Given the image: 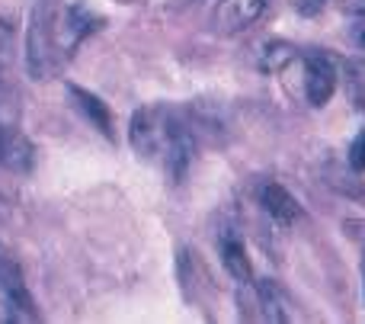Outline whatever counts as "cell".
Instances as JSON below:
<instances>
[{
    "instance_id": "obj_1",
    "label": "cell",
    "mask_w": 365,
    "mask_h": 324,
    "mask_svg": "<svg viewBox=\"0 0 365 324\" xmlns=\"http://www.w3.org/2000/svg\"><path fill=\"white\" fill-rule=\"evenodd\" d=\"M100 26V16L83 4L36 0L26 32V68L32 77H51L68 64L74 49Z\"/></svg>"
},
{
    "instance_id": "obj_2",
    "label": "cell",
    "mask_w": 365,
    "mask_h": 324,
    "mask_svg": "<svg viewBox=\"0 0 365 324\" xmlns=\"http://www.w3.org/2000/svg\"><path fill=\"white\" fill-rule=\"evenodd\" d=\"M128 138L138 158L158 164L173 183L189 173L195 158V132L170 106H145L132 113Z\"/></svg>"
},
{
    "instance_id": "obj_3",
    "label": "cell",
    "mask_w": 365,
    "mask_h": 324,
    "mask_svg": "<svg viewBox=\"0 0 365 324\" xmlns=\"http://www.w3.org/2000/svg\"><path fill=\"white\" fill-rule=\"evenodd\" d=\"M244 286H247V293H240V318L276 321V324L292 321V302L279 289V283L259 280V283H244Z\"/></svg>"
},
{
    "instance_id": "obj_4",
    "label": "cell",
    "mask_w": 365,
    "mask_h": 324,
    "mask_svg": "<svg viewBox=\"0 0 365 324\" xmlns=\"http://www.w3.org/2000/svg\"><path fill=\"white\" fill-rule=\"evenodd\" d=\"M0 295H4L13 321H38V308L29 286H26L23 267L13 257V250H6L4 244H0Z\"/></svg>"
},
{
    "instance_id": "obj_5",
    "label": "cell",
    "mask_w": 365,
    "mask_h": 324,
    "mask_svg": "<svg viewBox=\"0 0 365 324\" xmlns=\"http://www.w3.org/2000/svg\"><path fill=\"white\" fill-rule=\"evenodd\" d=\"M336 81H340V71L330 61V55L324 51L304 55V96L311 106H327L330 96L336 93Z\"/></svg>"
},
{
    "instance_id": "obj_6",
    "label": "cell",
    "mask_w": 365,
    "mask_h": 324,
    "mask_svg": "<svg viewBox=\"0 0 365 324\" xmlns=\"http://www.w3.org/2000/svg\"><path fill=\"white\" fill-rule=\"evenodd\" d=\"M36 164V145L13 122L0 119V171L29 173Z\"/></svg>"
},
{
    "instance_id": "obj_7",
    "label": "cell",
    "mask_w": 365,
    "mask_h": 324,
    "mask_svg": "<svg viewBox=\"0 0 365 324\" xmlns=\"http://www.w3.org/2000/svg\"><path fill=\"white\" fill-rule=\"evenodd\" d=\"M257 199H259V206H263L266 216H269L272 222H279V225H295L298 218H302V206H298V199L292 196L282 183H276V180L259 183Z\"/></svg>"
},
{
    "instance_id": "obj_8",
    "label": "cell",
    "mask_w": 365,
    "mask_h": 324,
    "mask_svg": "<svg viewBox=\"0 0 365 324\" xmlns=\"http://www.w3.org/2000/svg\"><path fill=\"white\" fill-rule=\"evenodd\" d=\"M221 263H225V270L240 283V286L253 280V267H250V257H247V248L234 231H225V235H221Z\"/></svg>"
},
{
    "instance_id": "obj_9",
    "label": "cell",
    "mask_w": 365,
    "mask_h": 324,
    "mask_svg": "<svg viewBox=\"0 0 365 324\" xmlns=\"http://www.w3.org/2000/svg\"><path fill=\"white\" fill-rule=\"evenodd\" d=\"M68 90H71V100L77 103V109H81V113L87 116V119L93 122V126L100 128L106 138H113V135H115V122H113V113H109L106 103H103L96 93L83 90V87H68Z\"/></svg>"
},
{
    "instance_id": "obj_10",
    "label": "cell",
    "mask_w": 365,
    "mask_h": 324,
    "mask_svg": "<svg viewBox=\"0 0 365 324\" xmlns=\"http://www.w3.org/2000/svg\"><path fill=\"white\" fill-rule=\"evenodd\" d=\"M221 4H225L221 16H225L227 29H244V26L257 23V19L263 16L269 0H221Z\"/></svg>"
},
{
    "instance_id": "obj_11",
    "label": "cell",
    "mask_w": 365,
    "mask_h": 324,
    "mask_svg": "<svg viewBox=\"0 0 365 324\" xmlns=\"http://www.w3.org/2000/svg\"><path fill=\"white\" fill-rule=\"evenodd\" d=\"M343 83H346V96L353 106L365 113V58H349L343 64Z\"/></svg>"
},
{
    "instance_id": "obj_12",
    "label": "cell",
    "mask_w": 365,
    "mask_h": 324,
    "mask_svg": "<svg viewBox=\"0 0 365 324\" xmlns=\"http://www.w3.org/2000/svg\"><path fill=\"white\" fill-rule=\"evenodd\" d=\"M295 58V49H292L289 42H266L263 49H259V71H282L285 64Z\"/></svg>"
},
{
    "instance_id": "obj_13",
    "label": "cell",
    "mask_w": 365,
    "mask_h": 324,
    "mask_svg": "<svg viewBox=\"0 0 365 324\" xmlns=\"http://www.w3.org/2000/svg\"><path fill=\"white\" fill-rule=\"evenodd\" d=\"M10 51H13V29L6 19H0V83H4V71L10 64Z\"/></svg>"
},
{
    "instance_id": "obj_14",
    "label": "cell",
    "mask_w": 365,
    "mask_h": 324,
    "mask_svg": "<svg viewBox=\"0 0 365 324\" xmlns=\"http://www.w3.org/2000/svg\"><path fill=\"white\" fill-rule=\"evenodd\" d=\"M349 164H353L356 171H365V128L356 135L353 145H349Z\"/></svg>"
},
{
    "instance_id": "obj_15",
    "label": "cell",
    "mask_w": 365,
    "mask_h": 324,
    "mask_svg": "<svg viewBox=\"0 0 365 324\" xmlns=\"http://www.w3.org/2000/svg\"><path fill=\"white\" fill-rule=\"evenodd\" d=\"M324 4H327V0H295L298 13H304V16H314V13H321Z\"/></svg>"
},
{
    "instance_id": "obj_16",
    "label": "cell",
    "mask_w": 365,
    "mask_h": 324,
    "mask_svg": "<svg viewBox=\"0 0 365 324\" xmlns=\"http://www.w3.org/2000/svg\"><path fill=\"white\" fill-rule=\"evenodd\" d=\"M343 10L353 16H365V0H343Z\"/></svg>"
},
{
    "instance_id": "obj_17",
    "label": "cell",
    "mask_w": 365,
    "mask_h": 324,
    "mask_svg": "<svg viewBox=\"0 0 365 324\" xmlns=\"http://www.w3.org/2000/svg\"><path fill=\"white\" fill-rule=\"evenodd\" d=\"M353 39L365 49V16H359V23L353 26Z\"/></svg>"
},
{
    "instance_id": "obj_18",
    "label": "cell",
    "mask_w": 365,
    "mask_h": 324,
    "mask_svg": "<svg viewBox=\"0 0 365 324\" xmlns=\"http://www.w3.org/2000/svg\"><path fill=\"white\" fill-rule=\"evenodd\" d=\"M362 293H365V260H362Z\"/></svg>"
},
{
    "instance_id": "obj_19",
    "label": "cell",
    "mask_w": 365,
    "mask_h": 324,
    "mask_svg": "<svg viewBox=\"0 0 365 324\" xmlns=\"http://www.w3.org/2000/svg\"><path fill=\"white\" fill-rule=\"evenodd\" d=\"M202 4H221V0H202Z\"/></svg>"
}]
</instances>
